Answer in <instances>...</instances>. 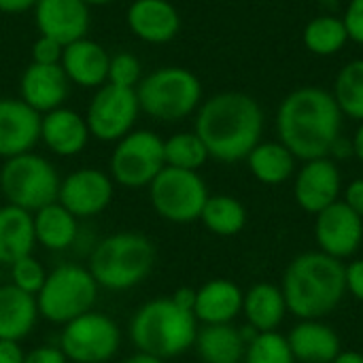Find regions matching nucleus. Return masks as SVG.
Here are the masks:
<instances>
[{"instance_id": "38", "label": "nucleus", "mask_w": 363, "mask_h": 363, "mask_svg": "<svg viewBox=\"0 0 363 363\" xmlns=\"http://www.w3.org/2000/svg\"><path fill=\"white\" fill-rule=\"evenodd\" d=\"M342 19L349 32V40L363 45V0H349Z\"/></svg>"}, {"instance_id": "26", "label": "nucleus", "mask_w": 363, "mask_h": 363, "mask_svg": "<svg viewBox=\"0 0 363 363\" xmlns=\"http://www.w3.org/2000/svg\"><path fill=\"white\" fill-rule=\"evenodd\" d=\"M36 298L17 289L13 283L0 287V340L21 342L38 321Z\"/></svg>"}, {"instance_id": "42", "label": "nucleus", "mask_w": 363, "mask_h": 363, "mask_svg": "<svg viewBox=\"0 0 363 363\" xmlns=\"http://www.w3.org/2000/svg\"><path fill=\"white\" fill-rule=\"evenodd\" d=\"M23 349L17 340H0V363H23Z\"/></svg>"}, {"instance_id": "29", "label": "nucleus", "mask_w": 363, "mask_h": 363, "mask_svg": "<svg viewBox=\"0 0 363 363\" xmlns=\"http://www.w3.org/2000/svg\"><path fill=\"white\" fill-rule=\"evenodd\" d=\"M296 155L281 140H259L247 155L251 174L264 185L287 183L296 174Z\"/></svg>"}, {"instance_id": "45", "label": "nucleus", "mask_w": 363, "mask_h": 363, "mask_svg": "<svg viewBox=\"0 0 363 363\" xmlns=\"http://www.w3.org/2000/svg\"><path fill=\"white\" fill-rule=\"evenodd\" d=\"M351 145H353V155L363 164V121H359V125L351 138Z\"/></svg>"}, {"instance_id": "34", "label": "nucleus", "mask_w": 363, "mask_h": 363, "mask_svg": "<svg viewBox=\"0 0 363 363\" xmlns=\"http://www.w3.org/2000/svg\"><path fill=\"white\" fill-rule=\"evenodd\" d=\"M242 363H296L287 336L279 332H259L249 340Z\"/></svg>"}, {"instance_id": "27", "label": "nucleus", "mask_w": 363, "mask_h": 363, "mask_svg": "<svg viewBox=\"0 0 363 363\" xmlns=\"http://www.w3.org/2000/svg\"><path fill=\"white\" fill-rule=\"evenodd\" d=\"M34 217V236L36 245L49 251H66L77 245L79 238V219L64 208L57 200L32 213Z\"/></svg>"}, {"instance_id": "18", "label": "nucleus", "mask_w": 363, "mask_h": 363, "mask_svg": "<svg viewBox=\"0 0 363 363\" xmlns=\"http://www.w3.org/2000/svg\"><path fill=\"white\" fill-rule=\"evenodd\" d=\"M70 81L60 64L30 62L19 77V98L36 113H49L66 104Z\"/></svg>"}, {"instance_id": "30", "label": "nucleus", "mask_w": 363, "mask_h": 363, "mask_svg": "<svg viewBox=\"0 0 363 363\" xmlns=\"http://www.w3.org/2000/svg\"><path fill=\"white\" fill-rule=\"evenodd\" d=\"M247 217H249L247 208L238 198L228 196V194H215V196H208L198 221H202V225L211 234L230 238L245 230Z\"/></svg>"}, {"instance_id": "13", "label": "nucleus", "mask_w": 363, "mask_h": 363, "mask_svg": "<svg viewBox=\"0 0 363 363\" xmlns=\"http://www.w3.org/2000/svg\"><path fill=\"white\" fill-rule=\"evenodd\" d=\"M115 196V181L100 168H79L60 181L57 202L77 219H91L104 213Z\"/></svg>"}, {"instance_id": "17", "label": "nucleus", "mask_w": 363, "mask_h": 363, "mask_svg": "<svg viewBox=\"0 0 363 363\" xmlns=\"http://www.w3.org/2000/svg\"><path fill=\"white\" fill-rule=\"evenodd\" d=\"M128 30L147 45H166L181 32V13L170 0H134L125 11Z\"/></svg>"}, {"instance_id": "48", "label": "nucleus", "mask_w": 363, "mask_h": 363, "mask_svg": "<svg viewBox=\"0 0 363 363\" xmlns=\"http://www.w3.org/2000/svg\"><path fill=\"white\" fill-rule=\"evenodd\" d=\"M83 2L89 6H106V4H113L115 0H83Z\"/></svg>"}, {"instance_id": "2", "label": "nucleus", "mask_w": 363, "mask_h": 363, "mask_svg": "<svg viewBox=\"0 0 363 363\" xmlns=\"http://www.w3.org/2000/svg\"><path fill=\"white\" fill-rule=\"evenodd\" d=\"M342 121L345 115L332 91L304 85L283 98L277 111V134L296 160L306 162L330 155L342 136Z\"/></svg>"}, {"instance_id": "44", "label": "nucleus", "mask_w": 363, "mask_h": 363, "mask_svg": "<svg viewBox=\"0 0 363 363\" xmlns=\"http://www.w3.org/2000/svg\"><path fill=\"white\" fill-rule=\"evenodd\" d=\"M349 155H353V145H351V140H347L345 136H340L334 143V147L330 151V157L332 160H342V157H349Z\"/></svg>"}, {"instance_id": "25", "label": "nucleus", "mask_w": 363, "mask_h": 363, "mask_svg": "<svg viewBox=\"0 0 363 363\" xmlns=\"http://www.w3.org/2000/svg\"><path fill=\"white\" fill-rule=\"evenodd\" d=\"M287 313L283 289L274 283H257L245 294L242 315L255 332H277Z\"/></svg>"}, {"instance_id": "43", "label": "nucleus", "mask_w": 363, "mask_h": 363, "mask_svg": "<svg viewBox=\"0 0 363 363\" xmlns=\"http://www.w3.org/2000/svg\"><path fill=\"white\" fill-rule=\"evenodd\" d=\"M36 2L38 0H0V13H6V15L26 13V11H32Z\"/></svg>"}, {"instance_id": "47", "label": "nucleus", "mask_w": 363, "mask_h": 363, "mask_svg": "<svg viewBox=\"0 0 363 363\" xmlns=\"http://www.w3.org/2000/svg\"><path fill=\"white\" fill-rule=\"evenodd\" d=\"M121 363H164L162 359H157V357H153V355H147V353H134V355H130L128 359H123Z\"/></svg>"}, {"instance_id": "12", "label": "nucleus", "mask_w": 363, "mask_h": 363, "mask_svg": "<svg viewBox=\"0 0 363 363\" xmlns=\"http://www.w3.org/2000/svg\"><path fill=\"white\" fill-rule=\"evenodd\" d=\"M138 115L140 104L136 89L104 83L94 91L85 111V121L94 140L115 145L136 128Z\"/></svg>"}, {"instance_id": "3", "label": "nucleus", "mask_w": 363, "mask_h": 363, "mask_svg": "<svg viewBox=\"0 0 363 363\" xmlns=\"http://www.w3.org/2000/svg\"><path fill=\"white\" fill-rule=\"evenodd\" d=\"M281 289L291 315L298 319H323L347 296L345 262L323 251H306L291 259Z\"/></svg>"}, {"instance_id": "24", "label": "nucleus", "mask_w": 363, "mask_h": 363, "mask_svg": "<svg viewBox=\"0 0 363 363\" xmlns=\"http://www.w3.org/2000/svg\"><path fill=\"white\" fill-rule=\"evenodd\" d=\"M36 247L32 213L4 204L0 206V264L11 266L17 259L32 255Z\"/></svg>"}, {"instance_id": "5", "label": "nucleus", "mask_w": 363, "mask_h": 363, "mask_svg": "<svg viewBox=\"0 0 363 363\" xmlns=\"http://www.w3.org/2000/svg\"><path fill=\"white\" fill-rule=\"evenodd\" d=\"M155 247L138 232H115L89 251V272L98 287L128 291L140 285L155 268Z\"/></svg>"}, {"instance_id": "40", "label": "nucleus", "mask_w": 363, "mask_h": 363, "mask_svg": "<svg viewBox=\"0 0 363 363\" xmlns=\"http://www.w3.org/2000/svg\"><path fill=\"white\" fill-rule=\"evenodd\" d=\"M23 363H70L68 357L64 355V351L60 347H51V345H43L36 347L32 351L26 353Z\"/></svg>"}, {"instance_id": "19", "label": "nucleus", "mask_w": 363, "mask_h": 363, "mask_svg": "<svg viewBox=\"0 0 363 363\" xmlns=\"http://www.w3.org/2000/svg\"><path fill=\"white\" fill-rule=\"evenodd\" d=\"M89 9L83 0H38L32 11L38 34L68 45L87 36L91 23Z\"/></svg>"}, {"instance_id": "14", "label": "nucleus", "mask_w": 363, "mask_h": 363, "mask_svg": "<svg viewBox=\"0 0 363 363\" xmlns=\"http://www.w3.org/2000/svg\"><path fill=\"white\" fill-rule=\"evenodd\" d=\"M315 240L319 251L345 262L362 247L363 219L345 200H338L315 215Z\"/></svg>"}, {"instance_id": "28", "label": "nucleus", "mask_w": 363, "mask_h": 363, "mask_svg": "<svg viewBox=\"0 0 363 363\" xmlns=\"http://www.w3.org/2000/svg\"><path fill=\"white\" fill-rule=\"evenodd\" d=\"M194 347L202 363H242L247 340L234 323H219L202 325Z\"/></svg>"}, {"instance_id": "37", "label": "nucleus", "mask_w": 363, "mask_h": 363, "mask_svg": "<svg viewBox=\"0 0 363 363\" xmlns=\"http://www.w3.org/2000/svg\"><path fill=\"white\" fill-rule=\"evenodd\" d=\"M62 53H64V43H60L51 36L38 34L36 40L32 43V49H30V62H34V64H60Z\"/></svg>"}, {"instance_id": "32", "label": "nucleus", "mask_w": 363, "mask_h": 363, "mask_svg": "<svg viewBox=\"0 0 363 363\" xmlns=\"http://www.w3.org/2000/svg\"><path fill=\"white\" fill-rule=\"evenodd\" d=\"M332 96L345 117L363 121V57L347 62L338 70Z\"/></svg>"}, {"instance_id": "21", "label": "nucleus", "mask_w": 363, "mask_h": 363, "mask_svg": "<svg viewBox=\"0 0 363 363\" xmlns=\"http://www.w3.org/2000/svg\"><path fill=\"white\" fill-rule=\"evenodd\" d=\"M111 53L94 38L83 36L64 45L62 70L66 72L70 85L83 89H98L106 83Z\"/></svg>"}, {"instance_id": "46", "label": "nucleus", "mask_w": 363, "mask_h": 363, "mask_svg": "<svg viewBox=\"0 0 363 363\" xmlns=\"http://www.w3.org/2000/svg\"><path fill=\"white\" fill-rule=\"evenodd\" d=\"M332 363H363V353H359V351H340Z\"/></svg>"}, {"instance_id": "1", "label": "nucleus", "mask_w": 363, "mask_h": 363, "mask_svg": "<svg viewBox=\"0 0 363 363\" xmlns=\"http://www.w3.org/2000/svg\"><path fill=\"white\" fill-rule=\"evenodd\" d=\"M194 132L206 145L211 160L242 162L262 140V104L245 91H219L198 106Z\"/></svg>"}, {"instance_id": "39", "label": "nucleus", "mask_w": 363, "mask_h": 363, "mask_svg": "<svg viewBox=\"0 0 363 363\" xmlns=\"http://www.w3.org/2000/svg\"><path fill=\"white\" fill-rule=\"evenodd\" d=\"M347 294H351L357 302H363V257L345 264Z\"/></svg>"}, {"instance_id": "11", "label": "nucleus", "mask_w": 363, "mask_h": 363, "mask_svg": "<svg viewBox=\"0 0 363 363\" xmlns=\"http://www.w3.org/2000/svg\"><path fill=\"white\" fill-rule=\"evenodd\" d=\"M57 347L72 363H108L119 353L121 332L108 315L87 311L62 328Z\"/></svg>"}, {"instance_id": "36", "label": "nucleus", "mask_w": 363, "mask_h": 363, "mask_svg": "<svg viewBox=\"0 0 363 363\" xmlns=\"http://www.w3.org/2000/svg\"><path fill=\"white\" fill-rule=\"evenodd\" d=\"M140 79H143V64H140V60L134 53L119 51V53L111 55L106 83L136 89V85L140 83Z\"/></svg>"}, {"instance_id": "4", "label": "nucleus", "mask_w": 363, "mask_h": 363, "mask_svg": "<svg viewBox=\"0 0 363 363\" xmlns=\"http://www.w3.org/2000/svg\"><path fill=\"white\" fill-rule=\"evenodd\" d=\"M200 323L194 311L177 304L172 296L143 304L130 321V340L138 353L162 362L187 353L198 336Z\"/></svg>"}, {"instance_id": "6", "label": "nucleus", "mask_w": 363, "mask_h": 363, "mask_svg": "<svg viewBox=\"0 0 363 363\" xmlns=\"http://www.w3.org/2000/svg\"><path fill=\"white\" fill-rule=\"evenodd\" d=\"M140 113L155 121L177 123L196 115L204 100L202 81L183 66H162L136 85Z\"/></svg>"}, {"instance_id": "10", "label": "nucleus", "mask_w": 363, "mask_h": 363, "mask_svg": "<svg viewBox=\"0 0 363 363\" xmlns=\"http://www.w3.org/2000/svg\"><path fill=\"white\" fill-rule=\"evenodd\" d=\"M208 187L200 172L164 166L149 185L153 211L170 223H194L208 200Z\"/></svg>"}, {"instance_id": "16", "label": "nucleus", "mask_w": 363, "mask_h": 363, "mask_svg": "<svg viewBox=\"0 0 363 363\" xmlns=\"http://www.w3.org/2000/svg\"><path fill=\"white\" fill-rule=\"evenodd\" d=\"M40 143V113L30 108L19 96L0 98V160H9Z\"/></svg>"}, {"instance_id": "22", "label": "nucleus", "mask_w": 363, "mask_h": 363, "mask_svg": "<svg viewBox=\"0 0 363 363\" xmlns=\"http://www.w3.org/2000/svg\"><path fill=\"white\" fill-rule=\"evenodd\" d=\"M296 363H332L342 351L338 332L321 319H300L287 334Z\"/></svg>"}, {"instance_id": "8", "label": "nucleus", "mask_w": 363, "mask_h": 363, "mask_svg": "<svg viewBox=\"0 0 363 363\" xmlns=\"http://www.w3.org/2000/svg\"><path fill=\"white\" fill-rule=\"evenodd\" d=\"M60 181L55 166L34 151L2 160L0 166V194L6 204L19 206L28 213H36L55 202Z\"/></svg>"}, {"instance_id": "20", "label": "nucleus", "mask_w": 363, "mask_h": 363, "mask_svg": "<svg viewBox=\"0 0 363 363\" xmlns=\"http://www.w3.org/2000/svg\"><path fill=\"white\" fill-rule=\"evenodd\" d=\"M91 134L81 115L66 104L40 115V143L57 157H74L85 151Z\"/></svg>"}, {"instance_id": "7", "label": "nucleus", "mask_w": 363, "mask_h": 363, "mask_svg": "<svg viewBox=\"0 0 363 363\" xmlns=\"http://www.w3.org/2000/svg\"><path fill=\"white\" fill-rule=\"evenodd\" d=\"M98 291L100 287L89 268L79 264H60L47 272V279L36 294L38 315L49 323L66 325L91 311Z\"/></svg>"}, {"instance_id": "33", "label": "nucleus", "mask_w": 363, "mask_h": 363, "mask_svg": "<svg viewBox=\"0 0 363 363\" xmlns=\"http://www.w3.org/2000/svg\"><path fill=\"white\" fill-rule=\"evenodd\" d=\"M164 160L166 166L198 172L211 160V155L196 132H177L164 140Z\"/></svg>"}, {"instance_id": "31", "label": "nucleus", "mask_w": 363, "mask_h": 363, "mask_svg": "<svg viewBox=\"0 0 363 363\" xmlns=\"http://www.w3.org/2000/svg\"><path fill=\"white\" fill-rule=\"evenodd\" d=\"M302 40L311 53L319 57H330L345 49V45L349 43V32L342 17L319 15L304 26Z\"/></svg>"}, {"instance_id": "41", "label": "nucleus", "mask_w": 363, "mask_h": 363, "mask_svg": "<svg viewBox=\"0 0 363 363\" xmlns=\"http://www.w3.org/2000/svg\"><path fill=\"white\" fill-rule=\"evenodd\" d=\"M345 202L363 219V179H355L347 185Z\"/></svg>"}, {"instance_id": "15", "label": "nucleus", "mask_w": 363, "mask_h": 363, "mask_svg": "<svg viewBox=\"0 0 363 363\" xmlns=\"http://www.w3.org/2000/svg\"><path fill=\"white\" fill-rule=\"evenodd\" d=\"M294 177V198L304 213L317 215L340 200L342 174L336 160L330 155L306 160Z\"/></svg>"}, {"instance_id": "23", "label": "nucleus", "mask_w": 363, "mask_h": 363, "mask_svg": "<svg viewBox=\"0 0 363 363\" xmlns=\"http://www.w3.org/2000/svg\"><path fill=\"white\" fill-rule=\"evenodd\" d=\"M245 291L230 279H213L196 289L194 315L202 325L234 323L242 315Z\"/></svg>"}, {"instance_id": "35", "label": "nucleus", "mask_w": 363, "mask_h": 363, "mask_svg": "<svg viewBox=\"0 0 363 363\" xmlns=\"http://www.w3.org/2000/svg\"><path fill=\"white\" fill-rule=\"evenodd\" d=\"M9 270H11V283L17 289L26 291L34 298L47 279V270L43 268V264L34 255H26V257L17 259L15 264L9 266Z\"/></svg>"}, {"instance_id": "9", "label": "nucleus", "mask_w": 363, "mask_h": 363, "mask_svg": "<svg viewBox=\"0 0 363 363\" xmlns=\"http://www.w3.org/2000/svg\"><path fill=\"white\" fill-rule=\"evenodd\" d=\"M164 166V138L153 130L134 128L115 143L108 157V174L123 189L149 187Z\"/></svg>"}]
</instances>
